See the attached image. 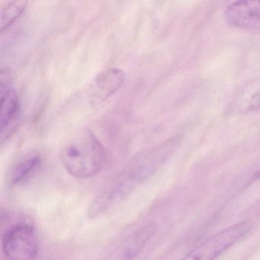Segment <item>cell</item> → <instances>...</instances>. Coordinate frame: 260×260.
<instances>
[{
	"instance_id": "8fae6325",
	"label": "cell",
	"mask_w": 260,
	"mask_h": 260,
	"mask_svg": "<svg viewBox=\"0 0 260 260\" xmlns=\"http://www.w3.org/2000/svg\"><path fill=\"white\" fill-rule=\"evenodd\" d=\"M26 1H13L2 7L1 31L8 29L22 16L26 8Z\"/></svg>"
},
{
	"instance_id": "5b68a950",
	"label": "cell",
	"mask_w": 260,
	"mask_h": 260,
	"mask_svg": "<svg viewBox=\"0 0 260 260\" xmlns=\"http://www.w3.org/2000/svg\"><path fill=\"white\" fill-rule=\"evenodd\" d=\"M230 26L246 31H260V1H237L229 4L223 13Z\"/></svg>"
},
{
	"instance_id": "3957f363",
	"label": "cell",
	"mask_w": 260,
	"mask_h": 260,
	"mask_svg": "<svg viewBox=\"0 0 260 260\" xmlns=\"http://www.w3.org/2000/svg\"><path fill=\"white\" fill-rule=\"evenodd\" d=\"M1 249L4 260H36L39 243L33 223L20 220L9 226L3 234Z\"/></svg>"
},
{
	"instance_id": "30bf717a",
	"label": "cell",
	"mask_w": 260,
	"mask_h": 260,
	"mask_svg": "<svg viewBox=\"0 0 260 260\" xmlns=\"http://www.w3.org/2000/svg\"><path fill=\"white\" fill-rule=\"evenodd\" d=\"M42 158L36 152H31L22 156L13 167L10 181L12 185H21L26 182L36 173L40 166Z\"/></svg>"
},
{
	"instance_id": "52a82bcc",
	"label": "cell",
	"mask_w": 260,
	"mask_h": 260,
	"mask_svg": "<svg viewBox=\"0 0 260 260\" xmlns=\"http://www.w3.org/2000/svg\"><path fill=\"white\" fill-rule=\"evenodd\" d=\"M0 121H1V140L7 141L14 133L18 126L19 118V100L16 90L13 88L0 89Z\"/></svg>"
},
{
	"instance_id": "6da1fadb",
	"label": "cell",
	"mask_w": 260,
	"mask_h": 260,
	"mask_svg": "<svg viewBox=\"0 0 260 260\" xmlns=\"http://www.w3.org/2000/svg\"><path fill=\"white\" fill-rule=\"evenodd\" d=\"M106 150L100 140L89 131L73 138L60 153V160L70 175L88 179L98 174L106 162Z\"/></svg>"
},
{
	"instance_id": "9c48e42d",
	"label": "cell",
	"mask_w": 260,
	"mask_h": 260,
	"mask_svg": "<svg viewBox=\"0 0 260 260\" xmlns=\"http://www.w3.org/2000/svg\"><path fill=\"white\" fill-rule=\"evenodd\" d=\"M234 110L241 113L260 109V77L248 83L237 94L234 102Z\"/></svg>"
},
{
	"instance_id": "7a4b0ae2",
	"label": "cell",
	"mask_w": 260,
	"mask_h": 260,
	"mask_svg": "<svg viewBox=\"0 0 260 260\" xmlns=\"http://www.w3.org/2000/svg\"><path fill=\"white\" fill-rule=\"evenodd\" d=\"M180 141V137H175L139 153L117 181L132 192L138 184L148 179L168 159L179 147Z\"/></svg>"
},
{
	"instance_id": "ba28073f",
	"label": "cell",
	"mask_w": 260,
	"mask_h": 260,
	"mask_svg": "<svg viewBox=\"0 0 260 260\" xmlns=\"http://www.w3.org/2000/svg\"><path fill=\"white\" fill-rule=\"evenodd\" d=\"M156 228L150 224L140 228L127 238L112 260H134L154 234Z\"/></svg>"
},
{
	"instance_id": "277c9868",
	"label": "cell",
	"mask_w": 260,
	"mask_h": 260,
	"mask_svg": "<svg viewBox=\"0 0 260 260\" xmlns=\"http://www.w3.org/2000/svg\"><path fill=\"white\" fill-rule=\"evenodd\" d=\"M252 224L242 221L214 234L188 252L182 260H215L241 240L250 231Z\"/></svg>"
},
{
	"instance_id": "8992f818",
	"label": "cell",
	"mask_w": 260,
	"mask_h": 260,
	"mask_svg": "<svg viewBox=\"0 0 260 260\" xmlns=\"http://www.w3.org/2000/svg\"><path fill=\"white\" fill-rule=\"evenodd\" d=\"M125 81V74L122 70L111 68L100 73L92 81L89 92V101L99 105L115 94Z\"/></svg>"
}]
</instances>
